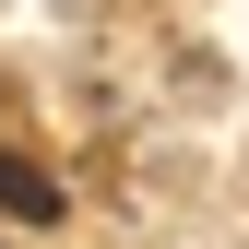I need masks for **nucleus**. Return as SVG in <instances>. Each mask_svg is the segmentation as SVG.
I'll return each mask as SVG.
<instances>
[{
	"instance_id": "obj_1",
	"label": "nucleus",
	"mask_w": 249,
	"mask_h": 249,
	"mask_svg": "<svg viewBox=\"0 0 249 249\" xmlns=\"http://www.w3.org/2000/svg\"><path fill=\"white\" fill-rule=\"evenodd\" d=\"M0 213H24V226H59L71 202H59V178H48V166H24V154H0Z\"/></svg>"
}]
</instances>
